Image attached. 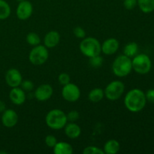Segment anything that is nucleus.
<instances>
[{
	"instance_id": "nucleus-1",
	"label": "nucleus",
	"mask_w": 154,
	"mask_h": 154,
	"mask_svg": "<svg viewBox=\"0 0 154 154\" xmlns=\"http://www.w3.org/2000/svg\"><path fill=\"white\" fill-rule=\"evenodd\" d=\"M147 102L145 93L138 88L129 90L125 96L124 105L131 112L137 113L142 111Z\"/></svg>"
},
{
	"instance_id": "nucleus-19",
	"label": "nucleus",
	"mask_w": 154,
	"mask_h": 154,
	"mask_svg": "<svg viewBox=\"0 0 154 154\" xmlns=\"http://www.w3.org/2000/svg\"><path fill=\"white\" fill-rule=\"evenodd\" d=\"M104 96H105V93L104 90H102L101 88H94L89 93L88 98L89 100L92 102H99L103 99Z\"/></svg>"
},
{
	"instance_id": "nucleus-4",
	"label": "nucleus",
	"mask_w": 154,
	"mask_h": 154,
	"mask_svg": "<svg viewBox=\"0 0 154 154\" xmlns=\"http://www.w3.org/2000/svg\"><path fill=\"white\" fill-rule=\"evenodd\" d=\"M79 48L81 52L89 58L100 55L102 53V45L98 39L93 37L83 38L80 43Z\"/></svg>"
},
{
	"instance_id": "nucleus-8",
	"label": "nucleus",
	"mask_w": 154,
	"mask_h": 154,
	"mask_svg": "<svg viewBox=\"0 0 154 154\" xmlns=\"http://www.w3.org/2000/svg\"><path fill=\"white\" fill-rule=\"evenodd\" d=\"M62 96L69 102H75L81 97L80 88L75 84L69 83L64 85L62 90Z\"/></svg>"
},
{
	"instance_id": "nucleus-18",
	"label": "nucleus",
	"mask_w": 154,
	"mask_h": 154,
	"mask_svg": "<svg viewBox=\"0 0 154 154\" xmlns=\"http://www.w3.org/2000/svg\"><path fill=\"white\" fill-rule=\"evenodd\" d=\"M120 149V143L115 139L108 140L104 145L103 151L106 154H116Z\"/></svg>"
},
{
	"instance_id": "nucleus-25",
	"label": "nucleus",
	"mask_w": 154,
	"mask_h": 154,
	"mask_svg": "<svg viewBox=\"0 0 154 154\" xmlns=\"http://www.w3.org/2000/svg\"><path fill=\"white\" fill-rule=\"evenodd\" d=\"M84 154H105L103 150L96 146H88L83 150Z\"/></svg>"
},
{
	"instance_id": "nucleus-17",
	"label": "nucleus",
	"mask_w": 154,
	"mask_h": 154,
	"mask_svg": "<svg viewBox=\"0 0 154 154\" xmlns=\"http://www.w3.org/2000/svg\"><path fill=\"white\" fill-rule=\"evenodd\" d=\"M54 153L55 154H72L73 147L69 143L60 141L57 142L54 147Z\"/></svg>"
},
{
	"instance_id": "nucleus-6",
	"label": "nucleus",
	"mask_w": 154,
	"mask_h": 154,
	"mask_svg": "<svg viewBox=\"0 0 154 154\" xmlns=\"http://www.w3.org/2000/svg\"><path fill=\"white\" fill-rule=\"evenodd\" d=\"M49 52L45 45H38L34 46L29 54V62L34 66H42L48 60Z\"/></svg>"
},
{
	"instance_id": "nucleus-24",
	"label": "nucleus",
	"mask_w": 154,
	"mask_h": 154,
	"mask_svg": "<svg viewBox=\"0 0 154 154\" xmlns=\"http://www.w3.org/2000/svg\"><path fill=\"white\" fill-rule=\"evenodd\" d=\"M103 58L100 55L90 57V60H89L90 66L94 68H99L100 66H102V64H103Z\"/></svg>"
},
{
	"instance_id": "nucleus-5",
	"label": "nucleus",
	"mask_w": 154,
	"mask_h": 154,
	"mask_svg": "<svg viewBox=\"0 0 154 154\" xmlns=\"http://www.w3.org/2000/svg\"><path fill=\"white\" fill-rule=\"evenodd\" d=\"M132 70L139 75L149 73L152 68V61L150 57L145 54H136L132 60Z\"/></svg>"
},
{
	"instance_id": "nucleus-32",
	"label": "nucleus",
	"mask_w": 154,
	"mask_h": 154,
	"mask_svg": "<svg viewBox=\"0 0 154 154\" xmlns=\"http://www.w3.org/2000/svg\"><path fill=\"white\" fill-rule=\"evenodd\" d=\"M146 99L149 102L154 103V89H150L145 93Z\"/></svg>"
},
{
	"instance_id": "nucleus-16",
	"label": "nucleus",
	"mask_w": 154,
	"mask_h": 154,
	"mask_svg": "<svg viewBox=\"0 0 154 154\" xmlns=\"http://www.w3.org/2000/svg\"><path fill=\"white\" fill-rule=\"evenodd\" d=\"M65 134L71 139L78 138L81 134V129L75 122H70L65 126Z\"/></svg>"
},
{
	"instance_id": "nucleus-21",
	"label": "nucleus",
	"mask_w": 154,
	"mask_h": 154,
	"mask_svg": "<svg viewBox=\"0 0 154 154\" xmlns=\"http://www.w3.org/2000/svg\"><path fill=\"white\" fill-rule=\"evenodd\" d=\"M138 51V45L136 42H129L123 48V54L129 58L134 57Z\"/></svg>"
},
{
	"instance_id": "nucleus-15",
	"label": "nucleus",
	"mask_w": 154,
	"mask_h": 154,
	"mask_svg": "<svg viewBox=\"0 0 154 154\" xmlns=\"http://www.w3.org/2000/svg\"><path fill=\"white\" fill-rule=\"evenodd\" d=\"M60 41V35L57 31H50L47 33L44 38V45L48 48H54L59 45Z\"/></svg>"
},
{
	"instance_id": "nucleus-30",
	"label": "nucleus",
	"mask_w": 154,
	"mask_h": 154,
	"mask_svg": "<svg viewBox=\"0 0 154 154\" xmlns=\"http://www.w3.org/2000/svg\"><path fill=\"white\" fill-rule=\"evenodd\" d=\"M67 116V120L69 122H75L79 119L80 114L78 113V111L73 110V111H71L66 114Z\"/></svg>"
},
{
	"instance_id": "nucleus-11",
	"label": "nucleus",
	"mask_w": 154,
	"mask_h": 154,
	"mask_svg": "<svg viewBox=\"0 0 154 154\" xmlns=\"http://www.w3.org/2000/svg\"><path fill=\"white\" fill-rule=\"evenodd\" d=\"M22 81V75L17 69H10L6 72V84L11 88L20 87Z\"/></svg>"
},
{
	"instance_id": "nucleus-2",
	"label": "nucleus",
	"mask_w": 154,
	"mask_h": 154,
	"mask_svg": "<svg viewBox=\"0 0 154 154\" xmlns=\"http://www.w3.org/2000/svg\"><path fill=\"white\" fill-rule=\"evenodd\" d=\"M47 126L54 130L63 129L68 123L67 116L63 111L60 109L51 110L45 117Z\"/></svg>"
},
{
	"instance_id": "nucleus-7",
	"label": "nucleus",
	"mask_w": 154,
	"mask_h": 154,
	"mask_svg": "<svg viewBox=\"0 0 154 154\" xmlns=\"http://www.w3.org/2000/svg\"><path fill=\"white\" fill-rule=\"evenodd\" d=\"M125 91V84L120 81H113L107 85L104 93L105 96L110 101L120 99Z\"/></svg>"
},
{
	"instance_id": "nucleus-14",
	"label": "nucleus",
	"mask_w": 154,
	"mask_h": 154,
	"mask_svg": "<svg viewBox=\"0 0 154 154\" xmlns=\"http://www.w3.org/2000/svg\"><path fill=\"white\" fill-rule=\"evenodd\" d=\"M9 99L13 104L16 105H21L25 102L26 96L25 91L19 87H14L9 93Z\"/></svg>"
},
{
	"instance_id": "nucleus-12",
	"label": "nucleus",
	"mask_w": 154,
	"mask_h": 154,
	"mask_svg": "<svg viewBox=\"0 0 154 154\" xmlns=\"http://www.w3.org/2000/svg\"><path fill=\"white\" fill-rule=\"evenodd\" d=\"M18 122V115L13 109H6L2 114V123L7 128H12Z\"/></svg>"
},
{
	"instance_id": "nucleus-23",
	"label": "nucleus",
	"mask_w": 154,
	"mask_h": 154,
	"mask_svg": "<svg viewBox=\"0 0 154 154\" xmlns=\"http://www.w3.org/2000/svg\"><path fill=\"white\" fill-rule=\"evenodd\" d=\"M26 40L27 43L32 46H36V45H38L41 44L40 37L35 32H29V34H27Z\"/></svg>"
},
{
	"instance_id": "nucleus-33",
	"label": "nucleus",
	"mask_w": 154,
	"mask_h": 154,
	"mask_svg": "<svg viewBox=\"0 0 154 154\" xmlns=\"http://www.w3.org/2000/svg\"><path fill=\"white\" fill-rule=\"evenodd\" d=\"M6 110V105L3 101L0 100V113L2 114Z\"/></svg>"
},
{
	"instance_id": "nucleus-22",
	"label": "nucleus",
	"mask_w": 154,
	"mask_h": 154,
	"mask_svg": "<svg viewBox=\"0 0 154 154\" xmlns=\"http://www.w3.org/2000/svg\"><path fill=\"white\" fill-rule=\"evenodd\" d=\"M11 7L5 0H0V20H5L11 15Z\"/></svg>"
},
{
	"instance_id": "nucleus-20",
	"label": "nucleus",
	"mask_w": 154,
	"mask_h": 154,
	"mask_svg": "<svg viewBox=\"0 0 154 154\" xmlns=\"http://www.w3.org/2000/svg\"><path fill=\"white\" fill-rule=\"evenodd\" d=\"M138 5L143 13H152L154 11V0H138Z\"/></svg>"
},
{
	"instance_id": "nucleus-9",
	"label": "nucleus",
	"mask_w": 154,
	"mask_h": 154,
	"mask_svg": "<svg viewBox=\"0 0 154 154\" xmlns=\"http://www.w3.org/2000/svg\"><path fill=\"white\" fill-rule=\"evenodd\" d=\"M33 12L32 4L29 1L23 0L20 2L17 8L16 14L18 19L26 20L32 16Z\"/></svg>"
},
{
	"instance_id": "nucleus-31",
	"label": "nucleus",
	"mask_w": 154,
	"mask_h": 154,
	"mask_svg": "<svg viewBox=\"0 0 154 154\" xmlns=\"http://www.w3.org/2000/svg\"><path fill=\"white\" fill-rule=\"evenodd\" d=\"M74 35H75V37H77L78 38H84L86 36V32L82 27L81 26H76L73 30Z\"/></svg>"
},
{
	"instance_id": "nucleus-10",
	"label": "nucleus",
	"mask_w": 154,
	"mask_h": 154,
	"mask_svg": "<svg viewBox=\"0 0 154 154\" xmlns=\"http://www.w3.org/2000/svg\"><path fill=\"white\" fill-rule=\"evenodd\" d=\"M54 93V89L48 84H41L35 91V97L39 102H45L51 99Z\"/></svg>"
},
{
	"instance_id": "nucleus-13",
	"label": "nucleus",
	"mask_w": 154,
	"mask_h": 154,
	"mask_svg": "<svg viewBox=\"0 0 154 154\" xmlns=\"http://www.w3.org/2000/svg\"><path fill=\"white\" fill-rule=\"evenodd\" d=\"M120 47L118 40L114 38L106 39L102 45V52L105 55H113L117 52Z\"/></svg>"
},
{
	"instance_id": "nucleus-34",
	"label": "nucleus",
	"mask_w": 154,
	"mask_h": 154,
	"mask_svg": "<svg viewBox=\"0 0 154 154\" xmlns=\"http://www.w3.org/2000/svg\"><path fill=\"white\" fill-rule=\"evenodd\" d=\"M16 1H17V2H21V1H23V0H16Z\"/></svg>"
},
{
	"instance_id": "nucleus-26",
	"label": "nucleus",
	"mask_w": 154,
	"mask_h": 154,
	"mask_svg": "<svg viewBox=\"0 0 154 154\" xmlns=\"http://www.w3.org/2000/svg\"><path fill=\"white\" fill-rule=\"evenodd\" d=\"M45 142L48 147H51V148H54L58 141H57V138L54 135H48L45 137Z\"/></svg>"
},
{
	"instance_id": "nucleus-29",
	"label": "nucleus",
	"mask_w": 154,
	"mask_h": 154,
	"mask_svg": "<svg viewBox=\"0 0 154 154\" xmlns=\"http://www.w3.org/2000/svg\"><path fill=\"white\" fill-rule=\"evenodd\" d=\"M123 5L127 10H133L138 5V0H124Z\"/></svg>"
},
{
	"instance_id": "nucleus-3",
	"label": "nucleus",
	"mask_w": 154,
	"mask_h": 154,
	"mask_svg": "<svg viewBox=\"0 0 154 154\" xmlns=\"http://www.w3.org/2000/svg\"><path fill=\"white\" fill-rule=\"evenodd\" d=\"M132 70V64L131 58L127 56L120 55L114 60L112 65L113 73L119 78L128 76Z\"/></svg>"
},
{
	"instance_id": "nucleus-28",
	"label": "nucleus",
	"mask_w": 154,
	"mask_h": 154,
	"mask_svg": "<svg viewBox=\"0 0 154 154\" xmlns=\"http://www.w3.org/2000/svg\"><path fill=\"white\" fill-rule=\"evenodd\" d=\"M58 81L60 84L62 85H66L71 82V78L69 74L67 73H61L58 77Z\"/></svg>"
},
{
	"instance_id": "nucleus-27",
	"label": "nucleus",
	"mask_w": 154,
	"mask_h": 154,
	"mask_svg": "<svg viewBox=\"0 0 154 154\" xmlns=\"http://www.w3.org/2000/svg\"><path fill=\"white\" fill-rule=\"evenodd\" d=\"M20 88L23 89L24 91L30 92L34 89V84L32 81L29 80H25V81H22L20 84Z\"/></svg>"
}]
</instances>
